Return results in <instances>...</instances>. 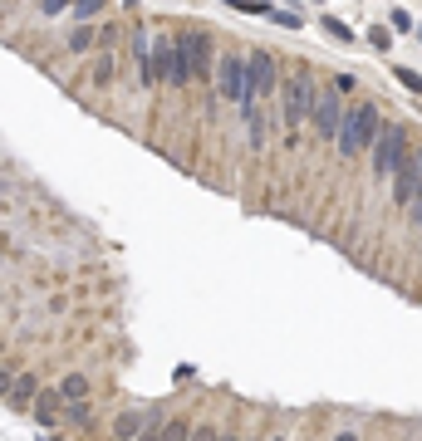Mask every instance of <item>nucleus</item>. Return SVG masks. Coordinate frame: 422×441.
<instances>
[{"label": "nucleus", "instance_id": "f257e3e1", "mask_svg": "<svg viewBox=\"0 0 422 441\" xmlns=\"http://www.w3.org/2000/svg\"><path fill=\"white\" fill-rule=\"evenodd\" d=\"M378 123H383V113L373 108V104H354V108H344V118H339V137H334L339 157H358V152H368Z\"/></svg>", "mask_w": 422, "mask_h": 441}, {"label": "nucleus", "instance_id": "f03ea898", "mask_svg": "<svg viewBox=\"0 0 422 441\" xmlns=\"http://www.w3.org/2000/svg\"><path fill=\"white\" fill-rule=\"evenodd\" d=\"M315 89H319V79H315V69H300V74H290V79H280V123L285 128H300L305 118H310V104H315Z\"/></svg>", "mask_w": 422, "mask_h": 441}, {"label": "nucleus", "instance_id": "7ed1b4c3", "mask_svg": "<svg viewBox=\"0 0 422 441\" xmlns=\"http://www.w3.org/2000/svg\"><path fill=\"white\" fill-rule=\"evenodd\" d=\"M368 152H373V172H378V177H393V167L413 152L408 128H403V123H378V132H373Z\"/></svg>", "mask_w": 422, "mask_h": 441}, {"label": "nucleus", "instance_id": "20e7f679", "mask_svg": "<svg viewBox=\"0 0 422 441\" xmlns=\"http://www.w3.org/2000/svg\"><path fill=\"white\" fill-rule=\"evenodd\" d=\"M152 79L167 84V89H187V64H182V49H177V35H152Z\"/></svg>", "mask_w": 422, "mask_h": 441}, {"label": "nucleus", "instance_id": "39448f33", "mask_svg": "<svg viewBox=\"0 0 422 441\" xmlns=\"http://www.w3.org/2000/svg\"><path fill=\"white\" fill-rule=\"evenodd\" d=\"M177 49H182V64H187V84H211L216 49H211L207 30H182V35H177Z\"/></svg>", "mask_w": 422, "mask_h": 441}, {"label": "nucleus", "instance_id": "423d86ee", "mask_svg": "<svg viewBox=\"0 0 422 441\" xmlns=\"http://www.w3.org/2000/svg\"><path fill=\"white\" fill-rule=\"evenodd\" d=\"M280 89V59L270 49H251L246 54V99H270Z\"/></svg>", "mask_w": 422, "mask_h": 441}, {"label": "nucleus", "instance_id": "0eeeda50", "mask_svg": "<svg viewBox=\"0 0 422 441\" xmlns=\"http://www.w3.org/2000/svg\"><path fill=\"white\" fill-rule=\"evenodd\" d=\"M339 118H344V99L324 84V89H315V104H310V128H315V137L319 142H334L339 137Z\"/></svg>", "mask_w": 422, "mask_h": 441}, {"label": "nucleus", "instance_id": "6e6552de", "mask_svg": "<svg viewBox=\"0 0 422 441\" xmlns=\"http://www.w3.org/2000/svg\"><path fill=\"white\" fill-rule=\"evenodd\" d=\"M211 84H216V94L226 99V104H241L246 99V54H221L216 64H211Z\"/></svg>", "mask_w": 422, "mask_h": 441}, {"label": "nucleus", "instance_id": "1a4fd4ad", "mask_svg": "<svg viewBox=\"0 0 422 441\" xmlns=\"http://www.w3.org/2000/svg\"><path fill=\"white\" fill-rule=\"evenodd\" d=\"M418 187H422V157L418 152H408L398 167H393V201L408 211V206H418Z\"/></svg>", "mask_w": 422, "mask_h": 441}, {"label": "nucleus", "instance_id": "9d476101", "mask_svg": "<svg viewBox=\"0 0 422 441\" xmlns=\"http://www.w3.org/2000/svg\"><path fill=\"white\" fill-rule=\"evenodd\" d=\"M35 397H40V378H35V373H15L10 387H5V402H10L15 412H25Z\"/></svg>", "mask_w": 422, "mask_h": 441}, {"label": "nucleus", "instance_id": "9b49d317", "mask_svg": "<svg viewBox=\"0 0 422 441\" xmlns=\"http://www.w3.org/2000/svg\"><path fill=\"white\" fill-rule=\"evenodd\" d=\"M147 49H152V30H138V35H133V64H138V84H143V89L157 84V79H152V59H147Z\"/></svg>", "mask_w": 422, "mask_h": 441}, {"label": "nucleus", "instance_id": "f8f14e48", "mask_svg": "<svg viewBox=\"0 0 422 441\" xmlns=\"http://www.w3.org/2000/svg\"><path fill=\"white\" fill-rule=\"evenodd\" d=\"M113 79H118V54H113V49H99V54L89 59V84H94V89H108Z\"/></svg>", "mask_w": 422, "mask_h": 441}, {"label": "nucleus", "instance_id": "ddd939ff", "mask_svg": "<svg viewBox=\"0 0 422 441\" xmlns=\"http://www.w3.org/2000/svg\"><path fill=\"white\" fill-rule=\"evenodd\" d=\"M236 108H241V118H246L251 142H255V147H265V113H260V104H255V99H241Z\"/></svg>", "mask_w": 422, "mask_h": 441}, {"label": "nucleus", "instance_id": "4468645a", "mask_svg": "<svg viewBox=\"0 0 422 441\" xmlns=\"http://www.w3.org/2000/svg\"><path fill=\"white\" fill-rule=\"evenodd\" d=\"M54 397H59L64 407H74V402H89V378H84V373H69V378L54 387Z\"/></svg>", "mask_w": 422, "mask_h": 441}, {"label": "nucleus", "instance_id": "2eb2a0df", "mask_svg": "<svg viewBox=\"0 0 422 441\" xmlns=\"http://www.w3.org/2000/svg\"><path fill=\"white\" fill-rule=\"evenodd\" d=\"M30 407H35V417H40V427H54V422H59V407H64V402L54 397V387H40V397H35Z\"/></svg>", "mask_w": 422, "mask_h": 441}, {"label": "nucleus", "instance_id": "dca6fc26", "mask_svg": "<svg viewBox=\"0 0 422 441\" xmlns=\"http://www.w3.org/2000/svg\"><path fill=\"white\" fill-rule=\"evenodd\" d=\"M143 422H147V412H118V422H113V437H118V441H138Z\"/></svg>", "mask_w": 422, "mask_h": 441}, {"label": "nucleus", "instance_id": "f3484780", "mask_svg": "<svg viewBox=\"0 0 422 441\" xmlns=\"http://www.w3.org/2000/svg\"><path fill=\"white\" fill-rule=\"evenodd\" d=\"M94 44H99V30H94V25H79V30L64 39V49H69V54H89Z\"/></svg>", "mask_w": 422, "mask_h": 441}, {"label": "nucleus", "instance_id": "a211bd4d", "mask_svg": "<svg viewBox=\"0 0 422 441\" xmlns=\"http://www.w3.org/2000/svg\"><path fill=\"white\" fill-rule=\"evenodd\" d=\"M192 437V422L187 417H162V437L157 441H187Z\"/></svg>", "mask_w": 422, "mask_h": 441}, {"label": "nucleus", "instance_id": "6ab92c4d", "mask_svg": "<svg viewBox=\"0 0 422 441\" xmlns=\"http://www.w3.org/2000/svg\"><path fill=\"white\" fill-rule=\"evenodd\" d=\"M108 0H74V5H69V10H74V15H79V25H89V20H94V15H99V10H104Z\"/></svg>", "mask_w": 422, "mask_h": 441}, {"label": "nucleus", "instance_id": "aec40b11", "mask_svg": "<svg viewBox=\"0 0 422 441\" xmlns=\"http://www.w3.org/2000/svg\"><path fill=\"white\" fill-rule=\"evenodd\" d=\"M157 437H162V412H147V422H143L138 441H157Z\"/></svg>", "mask_w": 422, "mask_h": 441}, {"label": "nucleus", "instance_id": "412c9836", "mask_svg": "<svg viewBox=\"0 0 422 441\" xmlns=\"http://www.w3.org/2000/svg\"><path fill=\"white\" fill-rule=\"evenodd\" d=\"M388 30H398V35H413V15H408V10L398 5V10L388 15Z\"/></svg>", "mask_w": 422, "mask_h": 441}, {"label": "nucleus", "instance_id": "4be33fe9", "mask_svg": "<svg viewBox=\"0 0 422 441\" xmlns=\"http://www.w3.org/2000/svg\"><path fill=\"white\" fill-rule=\"evenodd\" d=\"M324 35H334V39H344V44L354 39V30H349L344 20H334V15H324Z\"/></svg>", "mask_w": 422, "mask_h": 441}, {"label": "nucleus", "instance_id": "5701e85b", "mask_svg": "<svg viewBox=\"0 0 422 441\" xmlns=\"http://www.w3.org/2000/svg\"><path fill=\"white\" fill-rule=\"evenodd\" d=\"M216 437H221L216 422H192V437H187V441H216Z\"/></svg>", "mask_w": 422, "mask_h": 441}, {"label": "nucleus", "instance_id": "b1692460", "mask_svg": "<svg viewBox=\"0 0 422 441\" xmlns=\"http://www.w3.org/2000/svg\"><path fill=\"white\" fill-rule=\"evenodd\" d=\"M368 44H373V49H388V44H393V30H388V25H373V30H368Z\"/></svg>", "mask_w": 422, "mask_h": 441}, {"label": "nucleus", "instance_id": "393cba45", "mask_svg": "<svg viewBox=\"0 0 422 441\" xmlns=\"http://www.w3.org/2000/svg\"><path fill=\"white\" fill-rule=\"evenodd\" d=\"M270 20L285 25V30H300V15H295V10H270Z\"/></svg>", "mask_w": 422, "mask_h": 441}, {"label": "nucleus", "instance_id": "a878e982", "mask_svg": "<svg viewBox=\"0 0 422 441\" xmlns=\"http://www.w3.org/2000/svg\"><path fill=\"white\" fill-rule=\"evenodd\" d=\"M393 74H398V84H403L408 94H418V69H393Z\"/></svg>", "mask_w": 422, "mask_h": 441}, {"label": "nucleus", "instance_id": "bb28decb", "mask_svg": "<svg viewBox=\"0 0 422 441\" xmlns=\"http://www.w3.org/2000/svg\"><path fill=\"white\" fill-rule=\"evenodd\" d=\"M69 5H74V0H40V15L49 20V15H59V10H69Z\"/></svg>", "mask_w": 422, "mask_h": 441}, {"label": "nucleus", "instance_id": "cd10ccee", "mask_svg": "<svg viewBox=\"0 0 422 441\" xmlns=\"http://www.w3.org/2000/svg\"><path fill=\"white\" fill-rule=\"evenodd\" d=\"M216 441H241V432H236V427H221V437Z\"/></svg>", "mask_w": 422, "mask_h": 441}, {"label": "nucleus", "instance_id": "c85d7f7f", "mask_svg": "<svg viewBox=\"0 0 422 441\" xmlns=\"http://www.w3.org/2000/svg\"><path fill=\"white\" fill-rule=\"evenodd\" d=\"M10 378H15V373H10V368H0V397H5V387H10Z\"/></svg>", "mask_w": 422, "mask_h": 441}, {"label": "nucleus", "instance_id": "c756f323", "mask_svg": "<svg viewBox=\"0 0 422 441\" xmlns=\"http://www.w3.org/2000/svg\"><path fill=\"white\" fill-rule=\"evenodd\" d=\"M334 441H358V437H354V432H339V437H334Z\"/></svg>", "mask_w": 422, "mask_h": 441}, {"label": "nucleus", "instance_id": "7c9ffc66", "mask_svg": "<svg viewBox=\"0 0 422 441\" xmlns=\"http://www.w3.org/2000/svg\"><path fill=\"white\" fill-rule=\"evenodd\" d=\"M270 441H280V437H270Z\"/></svg>", "mask_w": 422, "mask_h": 441}]
</instances>
